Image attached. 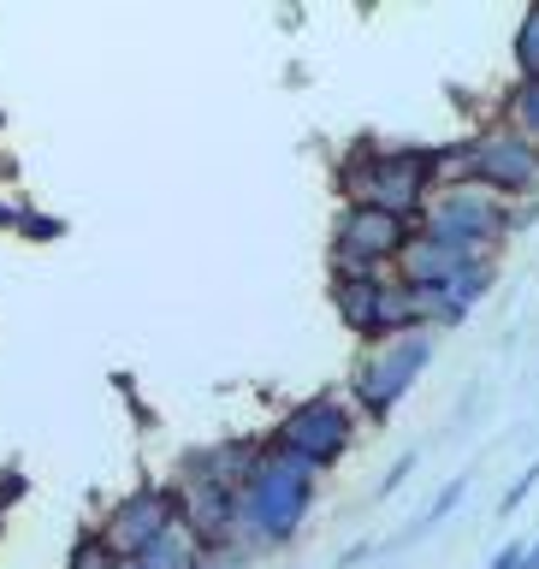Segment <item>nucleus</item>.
Masks as SVG:
<instances>
[{
	"mask_svg": "<svg viewBox=\"0 0 539 569\" xmlns=\"http://www.w3.org/2000/svg\"><path fill=\"white\" fill-rule=\"evenodd\" d=\"M533 492H539V457H533V462H528V469H522V475H516V480H510V487H505V498H498V516H505V522H510V516H516V510H522V505H528V498H533Z\"/></svg>",
	"mask_w": 539,
	"mask_h": 569,
	"instance_id": "nucleus-15",
	"label": "nucleus"
},
{
	"mask_svg": "<svg viewBox=\"0 0 539 569\" xmlns=\"http://www.w3.org/2000/svg\"><path fill=\"white\" fill-rule=\"evenodd\" d=\"M196 558H202V546L190 540V528H172L154 551H142L137 569H196Z\"/></svg>",
	"mask_w": 539,
	"mask_h": 569,
	"instance_id": "nucleus-12",
	"label": "nucleus"
},
{
	"mask_svg": "<svg viewBox=\"0 0 539 569\" xmlns=\"http://www.w3.org/2000/svg\"><path fill=\"white\" fill-rule=\"evenodd\" d=\"M66 569H119V558H113V551H107L101 528H89V533H78V546H71Z\"/></svg>",
	"mask_w": 539,
	"mask_h": 569,
	"instance_id": "nucleus-14",
	"label": "nucleus"
},
{
	"mask_svg": "<svg viewBox=\"0 0 539 569\" xmlns=\"http://www.w3.org/2000/svg\"><path fill=\"white\" fill-rule=\"evenodd\" d=\"M462 498H469V475H451V480H445V487L433 492V505L421 510V522H409L391 546H416V540H427V533H439L445 522H451V510L462 505Z\"/></svg>",
	"mask_w": 539,
	"mask_h": 569,
	"instance_id": "nucleus-10",
	"label": "nucleus"
},
{
	"mask_svg": "<svg viewBox=\"0 0 539 569\" xmlns=\"http://www.w3.org/2000/svg\"><path fill=\"white\" fill-rule=\"evenodd\" d=\"M475 184L492 190L498 202H510V208L539 202V149L522 131H510L505 119L480 124L475 131Z\"/></svg>",
	"mask_w": 539,
	"mask_h": 569,
	"instance_id": "nucleus-8",
	"label": "nucleus"
},
{
	"mask_svg": "<svg viewBox=\"0 0 539 569\" xmlns=\"http://www.w3.org/2000/svg\"><path fill=\"white\" fill-rule=\"evenodd\" d=\"M0 131H7V113H0Z\"/></svg>",
	"mask_w": 539,
	"mask_h": 569,
	"instance_id": "nucleus-24",
	"label": "nucleus"
},
{
	"mask_svg": "<svg viewBox=\"0 0 539 569\" xmlns=\"http://www.w3.org/2000/svg\"><path fill=\"white\" fill-rule=\"evenodd\" d=\"M386 279H391V273H332V309H338V320H345L356 338H362V345H373V338H380Z\"/></svg>",
	"mask_w": 539,
	"mask_h": 569,
	"instance_id": "nucleus-9",
	"label": "nucleus"
},
{
	"mask_svg": "<svg viewBox=\"0 0 539 569\" xmlns=\"http://www.w3.org/2000/svg\"><path fill=\"white\" fill-rule=\"evenodd\" d=\"M24 202H7V196H0V226H7V231H18V226H24Z\"/></svg>",
	"mask_w": 539,
	"mask_h": 569,
	"instance_id": "nucleus-22",
	"label": "nucleus"
},
{
	"mask_svg": "<svg viewBox=\"0 0 539 569\" xmlns=\"http://www.w3.org/2000/svg\"><path fill=\"white\" fill-rule=\"evenodd\" d=\"M498 119H505L510 131H522L533 149H539V83L516 78V83H510V96H505V107H498Z\"/></svg>",
	"mask_w": 539,
	"mask_h": 569,
	"instance_id": "nucleus-11",
	"label": "nucleus"
},
{
	"mask_svg": "<svg viewBox=\"0 0 539 569\" xmlns=\"http://www.w3.org/2000/svg\"><path fill=\"white\" fill-rule=\"evenodd\" d=\"M249 558L238 546H220V551H202V558H196V569H243Z\"/></svg>",
	"mask_w": 539,
	"mask_h": 569,
	"instance_id": "nucleus-18",
	"label": "nucleus"
},
{
	"mask_svg": "<svg viewBox=\"0 0 539 569\" xmlns=\"http://www.w3.org/2000/svg\"><path fill=\"white\" fill-rule=\"evenodd\" d=\"M421 469V451H403L398 462H391V469L380 475V487H373V498H391V492H398V487H409V475H416Z\"/></svg>",
	"mask_w": 539,
	"mask_h": 569,
	"instance_id": "nucleus-17",
	"label": "nucleus"
},
{
	"mask_svg": "<svg viewBox=\"0 0 539 569\" xmlns=\"http://www.w3.org/2000/svg\"><path fill=\"white\" fill-rule=\"evenodd\" d=\"M338 196H345V208H380L416 226V213L433 196V142L356 137L338 154Z\"/></svg>",
	"mask_w": 539,
	"mask_h": 569,
	"instance_id": "nucleus-2",
	"label": "nucleus"
},
{
	"mask_svg": "<svg viewBox=\"0 0 539 569\" xmlns=\"http://www.w3.org/2000/svg\"><path fill=\"white\" fill-rule=\"evenodd\" d=\"M315 492H320V475L267 439V451L238 487V533H231V546L243 558H273V551L297 546V533L315 510Z\"/></svg>",
	"mask_w": 539,
	"mask_h": 569,
	"instance_id": "nucleus-1",
	"label": "nucleus"
},
{
	"mask_svg": "<svg viewBox=\"0 0 539 569\" xmlns=\"http://www.w3.org/2000/svg\"><path fill=\"white\" fill-rule=\"evenodd\" d=\"M416 226L380 208H345L332 226V273H398Z\"/></svg>",
	"mask_w": 539,
	"mask_h": 569,
	"instance_id": "nucleus-6",
	"label": "nucleus"
},
{
	"mask_svg": "<svg viewBox=\"0 0 539 569\" xmlns=\"http://www.w3.org/2000/svg\"><path fill=\"white\" fill-rule=\"evenodd\" d=\"M533 220H539V202H516V208H510V238H522Z\"/></svg>",
	"mask_w": 539,
	"mask_h": 569,
	"instance_id": "nucleus-20",
	"label": "nucleus"
},
{
	"mask_svg": "<svg viewBox=\"0 0 539 569\" xmlns=\"http://www.w3.org/2000/svg\"><path fill=\"white\" fill-rule=\"evenodd\" d=\"M373 551H380V546H373V540H356V546H345V551H338V569L362 563V558H373Z\"/></svg>",
	"mask_w": 539,
	"mask_h": 569,
	"instance_id": "nucleus-21",
	"label": "nucleus"
},
{
	"mask_svg": "<svg viewBox=\"0 0 539 569\" xmlns=\"http://www.w3.org/2000/svg\"><path fill=\"white\" fill-rule=\"evenodd\" d=\"M416 238H433L469 261H498V249L510 243V202H498L480 184L433 190L427 208L416 213Z\"/></svg>",
	"mask_w": 539,
	"mask_h": 569,
	"instance_id": "nucleus-3",
	"label": "nucleus"
},
{
	"mask_svg": "<svg viewBox=\"0 0 539 569\" xmlns=\"http://www.w3.org/2000/svg\"><path fill=\"white\" fill-rule=\"evenodd\" d=\"M516 71L528 83H539V7L522 12V30H516Z\"/></svg>",
	"mask_w": 539,
	"mask_h": 569,
	"instance_id": "nucleus-13",
	"label": "nucleus"
},
{
	"mask_svg": "<svg viewBox=\"0 0 539 569\" xmlns=\"http://www.w3.org/2000/svg\"><path fill=\"white\" fill-rule=\"evenodd\" d=\"M18 238H30V243H53V238H66V220L60 213H24V226H18Z\"/></svg>",
	"mask_w": 539,
	"mask_h": 569,
	"instance_id": "nucleus-16",
	"label": "nucleus"
},
{
	"mask_svg": "<svg viewBox=\"0 0 539 569\" xmlns=\"http://www.w3.org/2000/svg\"><path fill=\"white\" fill-rule=\"evenodd\" d=\"M522 569H539V533L528 540V558H522Z\"/></svg>",
	"mask_w": 539,
	"mask_h": 569,
	"instance_id": "nucleus-23",
	"label": "nucleus"
},
{
	"mask_svg": "<svg viewBox=\"0 0 539 569\" xmlns=\"http://www.w3.org/2000/svg\"><path fill=\"white\" fill-rule=\"evenodd\" d=\"M273 445L285 457L309 462L315 475H327L350 457V445H356V409L338 398V391H315V398H302L279 416Z\"/></svg>",
	"mask_w": 539,
	"mask_h": 569,
	"instance_id": "nucleus-5",
	"label": "nucleus"
},
{
	"mask_svg": "<svg viewBox=\"0 0 539 569\" xmlns=\"http://www.w3.org/2000/svg\"><path fill=\"white\" fill-rule=\"evenodd\" d=\"M433 356H439V332H427V327L403 332V338H386V345H368L362 356H356V368H350L356 416L386 427L391 416H398V403L416 391V380L433 368Z\"/></svg>",
	"mask_w": 539,
	"mask_h": 569,
	"instance_id": "nucleus-4",
	"label": "nucleus"
},
{
	"mask_svg": "<svg viewBox=\"0 0 539 569\" xmlns=\"http://www.w3.org/2000/svg\"><path fill=\"white\" fill-rule=\"evenodd\" d=\"M172 528H184V498H178V487H160V480H149V487L124 492L119 505L107 510L101 540H107V551H113L119 563H137L142 551H154Z\"/></svg>",
	"mask_w": 539,
	"mask_h": 569,
	"instance_id": "nucleus-7",
	"label": "nucleus"
},
{
	"mask_svg": "<svg viewBox=\"0 0 539 569\" xmlns=\"http://www.w3.org/2000/svg\"><path fill=\"white\" fill-rule=\"evenodd\" d=\"M522 558H528V540H510L487 558V569H522Z\"/></svg>",
	"mask_w": 539,
	"mask_h": 569,
	"instance_id": "nucleus-19",
	"label": "nucleus"
}]
</instances>
